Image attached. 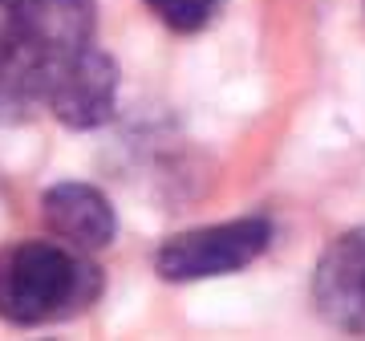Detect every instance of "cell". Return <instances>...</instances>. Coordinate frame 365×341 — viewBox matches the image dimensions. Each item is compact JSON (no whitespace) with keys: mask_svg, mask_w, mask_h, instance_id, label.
<instances>
[{"mask_svg":"<svg viewBox=\"0 0 365 341\" xmlns=\"http://www.w3.org/2000/svg\"><path fill=\"white\" fill-rule=\"evenodd\" d=\"M93 0H0V126L53 102L73 61L93 45Z\"/></svg>","mask_w":365,"mask_h":341,"instance_id":"1","label":"cell"},{"mask_svg":"<svg viewBox=\"0 0 365 341\" xmlns=\"http://www.w3.org/2000/svg\"><path fill=\"white\" fill-rule=\"evenodd\" d=\"M102 297V273L78 248L25 240L0 252V321L53 325L86 313Z\"/></svg>","mask_w":365,"mask_h":341,"instance_id":"2","label":"cell"},{"mask_svg":"<svg viewBox=\"0 0 365 341\" xmlns=\"http://www.w3.org/2000/svg\"><path fill=\"white\" fill-rule=\"evenodd\" d=\"M268 240H272V223L256 220V215L215 223V228H199V232H182L167 240L155 256V268L163 280H175V285L211 280V276L248 268L256 256H264Z\"/></svg>","mask_w":365,"mask_h":341,"instance_id":"3","label":"cell"},{"mask_svg":"<svg viewBox=\"0 0 365 341\" xmlns=\"http://www.w3.org/2000/svg\"><path fill=\"white\" fill-rule=\"evenodd\" d=\"M317 309L345 333H365V228L345 232L317 264Z\"/></svg>","mask_w":365,"mask_h":341,"instance_id":"4","label":"cell"},{"mask_svg":"<svg viewBox=\"0 0 365 341\" xmlns=\"http://www.w3.org/2000/svg\"><path fill=\"white\" fill-rule=\"evenodd\" d=\"M114 98H118V66L98 45H90L73 61V69L61 78L49 110L57 114V122H66L73 131H93V126L110 122Z\"/></svg>","mask_w":365,"mask_h":341,"instance_id":"5","label":"cell"},{"mask_svg":"<svg viewBox=\"0 0 365 341\" xmlns=\"http://www.w3.org/2000/svg\"><path fill=\"white\" fill-rule=\"evenodd\" d=\"M45 223L61 244L78 252L106 248L118 232V215L110 199L90 183H57L45 191Z\"/></svg>","mask_w":365,"mask_h":341,"instance_id":"6","label":"cell"},{"mask_svg":"<svg viewBox=\"0 0 365 341\" xmlns=\"http://www.w3.org/2000/svg\"><path fill=\"white\" fill-rule=\"evenodd\" d=\"M146 4L175 33H199L220 9V0H146Z\"/></svg>","mask_w":365,"mask_h":341,"instance_id":"7","label":"cell"}]
</instances>
